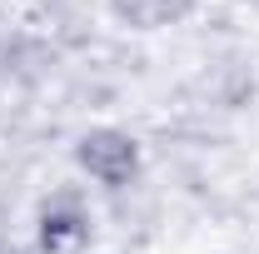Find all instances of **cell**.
<instances>
[{"instance_id": "cell-1", "label": "cell", "mask_w": 259, "mask_h": 254, "mask_svg": "<svg viewBox=\"0 0 259 254\" xmlns=\"http://www.w3.org/2000/svg\"><path fill=\"white\" fill-rule=\"evenodd\" d=\"M70 159H75V170H80L90 185L120 194V190H130V185L140 180V170H145V145H140L125 125H90V130L75 135Z\"/></svg>"}, {"instance_id": "cell-2", "label": "cell", "mask_w": 259, "mask_h": 254, "mask_svg": "<svg viewBox=\"0 0 259 254\" xmlns=\"http://www.w3.org/2000/svg\"><path fill=\"white\" fill-rule=\"evenodd\" d=\"M95 239V209L80 185H60L35 204V249L40 254H80Z\"/></svg>"}, {"instance_id": "cell-3", "label": "cell", "mask_w": 259, "mask_h": 254, "mask_svg": "<svg viewBox=\"0 0 259 254\" xmlns=\"http://www.w3.org/2000/svg\"><path fill=\"white\" fill-rule=\"evenodd\" d=\"M105 5L130 30H164V25H180L194 10V0H105Z\"/></svg>"}]
</instances>
